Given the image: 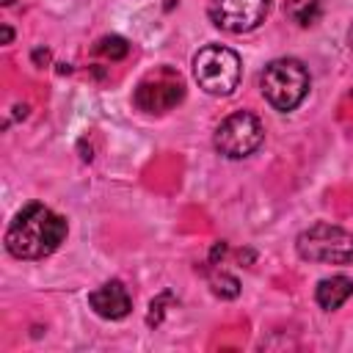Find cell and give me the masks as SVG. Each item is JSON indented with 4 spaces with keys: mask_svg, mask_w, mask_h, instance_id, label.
<instances>
[{
    "mask_svg": "<svg viewBox=\"0 0 353 353\" xmlns=\"http://www.w3.org/2000/svg\"><path fill=\"white\" fill-rule=\"evenodd\" d=\"M66 237V218L33 201L17 212L6 232V248L17 259H44Z\"/></svg>",
    "mask_w": 353,
    "mask_h": 353,
    "instance_id": "cell-1",
    "label": "cell"
},
{
    "mask_svg": "<svg viewBox=\"0 0 353 353\" xmlns=\"http://www.w3.org/2000/svg\"><path fill=\"white\" fill-rule=\"evenodd\" d=\"M259 88L276 110H295L309 94V72L295 58H276L265 66Z\"/></svg>",
    "mask_w": 353,
    "mask_h": 353,
    "instance_id": "cell-2",
    "label": "cell"
},
{
    "mask_svg": "<svg viewBox=\"0 0 353 353\" xmlns=\"http://www.w3.org/2000/svg\"><path fill=\"white\" fill-rule=\"evenodd\" d=\"M193 77L201 91L212 97H229L240 83V58L229 47L207 44L193 58Z\"/></svg>",
    "mask_w": 353,
    "mask_h": 353,
    "instance_id": "cell-3",
    "label": "cell"
},
{
    "mask_svg": "<svg viewBox=\"0 0 353 353\" xmlns=\"http://www.w3.org/2000/svg\"><path fill=\"white\" fill-rule=\"evenodd\" d=\"M295 248L309 262L350 265L353 262V232H345L331 223H314L298 234Z\"/></svg>",
    "mask_w": 353,
    "mask_h": 353,
    "instance_id": "cell-4",
    "label": "cell"
},
{
    "mask_svg": "<svg viewBox=\"0 0 353 353\" xmlns=\"http://www.w3.org/2000/svg\"><path fill=\"white\" fill-rule=\"evenodd\" d=\"M262 141H265V127L248 110H237L226 116L215 130V149L229 160H243L254 154L262 146Z\"/></svg>",
    "mask_w": 353,
    "mask_h": 353,
    "instance_id": "cell-5",
    "label": "cell"
},
{
    "mask_svg": "<svg viewBox=\"0 0 353 353\" xmlns=\"http://www.w3.org/2000/svg\"><path fill=\"white\" fill-rule=\"evenodd\" d=\"M185 97V83L171 69H160L149 77H143L135 88V105L143 113H165L174 105H179Z\"/></svg>",
    "mask_w": 353,
    "mask_h": 353,
    "instance_id": "cell-6",
    "label": "cell"
},
{
    "mask_svg": "<svg viewBox=\"0 0 353 353\" xmlns=\"http://www.w3.org/2000/svg\"><path fill=\"white\" fill-rule=\"evenodd\" d=\"M270 0H212L210 19L229 33H248L268 17Z\"/></svg>",
    "mask_w": 353,
    "mask_h": 353,
    "instance_id": "cell-7",
    "label": "cell"
},
{
    "mask_svg": "<svg viewBox=\"0 0 353 353\" xmlns=\"http://www.w3.org/2000/svg\"><path fill=\"white\" fill-rule=\"evenodd\" d=\"M88 306H91L99 317H105V320H121V317L130 314L132 298H130L127 287L113 279V281H105L102 287H97V290L88 295Z\"/></svg>",
    "mask_w": 353,
    "mask_h": 353,
    "instance_id": "cell-8",
    "label": "cell"
},
{
    "mask_svg": "<svg viewBox=\"0 0 353 353\" xmlns=\"http://www.w3.org/2000/svg\"><path fill=\"white\" fill-rule=\"evenodd\" d=\"M350 295H353V279H350V276H342V273L323 279V281L317 284V290H314V301H317L325 312L339 309Z\"/></svg>",
    "mask_w": 353,
    "mask_h": 353,
    "instance_id": "cell-9",
    "label": "cell"
},
{
    "mask_svg": "<svg viewBox=\"0 0 353 353\" xmlns=\"http://www.w3.org/2000/svg\"><path fill=\"white\" fill-rule=\"evenodd\" d=\"M284 11H287V17H290L292 22L309 28V25H314V22L320 19L323 3H320V0H287Z\"/></svg>",
    "mask_w": 353,
    "mask_h": 353,
    "instance_id": "cell-10",
    "label": "cell"
},
{
    "mask_svg": "<svg viewBox=\"0 0 353 353\" xmlns=\"http://www.w3.org/2000/svg\"><path fill=\"white\" fill-rule=\"evenodd\" d=\"M94 52H97V55H105V58H110V61H121V58L130 52V44H127V39H121V36H105V39L97 41Z\"/></svg>",
    "mask_w": 353,
    "mask_h": 353,
    "instance_id": "cell-11",
    "label": "cell"
},
{
    "mask_svg": "<svg viewBox=\"0 0 353 353\" xmlns=\"http://www.w3.org/2000/svg\"><path fill=\"white\" fill-rule=\"evenodd\" d=\"M212 292L221 298H237L240 295V281L229 273H215L212 276Z\"/></svg>",
    "mask_w": 353,
    "mask_h": 353,
    "instance_id": "cell-12",
    "label": "cell"
},
{
    "mask_svg": "<svg viewBox=\"0 0 353 353\" xmlns=\"http://www.w3.org/2000/svg\"><path fill=\"white\" fill-rule=\"evenodd\" d=\"M165 298H168V292H163L160 298H154V301H152V306H149L152 312H149V317H146V323H149V325H157V323L163 320V301H165Z\"/></svg>",
    "mask_w": 353,
    "mask_h": 353,
    "instance_id": "cell-13",
    "label": "cell"
},
{
    "mask_svg": "<svg viewBox=\"0 0 353 353\" xmlns=\"http://www.w3.org/2000/svg\"><path fill=\"white\" fill-rule=\"evenodd\" d=\"M33 61L41 66V63H47V61H50V52H47V50H41V47H39V50H33Z\"/></svg>",
    "mask_w": 353,
    "mask_h": 353,
    "instance_id": "cell-14",
    "label": "cell"
},
{
    "mask_svg": "<svg viewBox=\"0 0 353 353\" xmlns=\"http://www.w3.org/2000/svg\"><path fill=\"white\" fill-rule=\"evenodd\" d=\"M11 39H14V30L8 25H3V44H11Z\"/></svg>",
    "mask_w": 353,
    "mask_h": 353,
    "instance_id": "cell-15",
    "label": "cell"
},
{
    "mask_svg": "<svg viewBox=\"0 0 353 353\" xmlns=\"http://www.w3.org/2000/svg\"><path fill=\"white\" fill-rule=\"evenodd\" d=\"M3 3H6V6H11V3H14V0H3Z\"/></svg>",
    "mask_w": 353,
    "mask_h": 353,
    "instance_id": "cell-16",
    "label": "cell"
}]
</instances>
